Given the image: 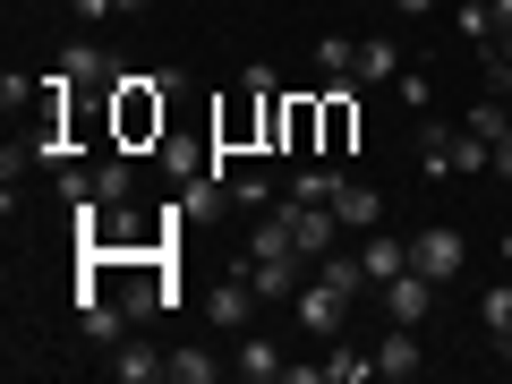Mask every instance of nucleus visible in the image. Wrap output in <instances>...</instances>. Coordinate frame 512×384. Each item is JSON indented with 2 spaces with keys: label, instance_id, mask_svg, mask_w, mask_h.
Returning a JSON list of instances; mask_svg holds the SVG:
<instances>
[{
  "label": "nucleus",
  "instance_id": "obj_1",
  "mask_svg": "<svg viewBox=\"0 0 512 384\" xmlns=\"http://www.w3.org/2000/svg\"><path fill=\"white\" fill-rule=\"evenodd\" d=\"M180 86V77H120L111 86V128H120V146H146V137H163V94Z\"/></svg>",
  "mask_w": 512,
  "mask_h": 384
},
{
  "label": "nucleus",
  "instance_id": "obj_2",
  "mask_svg": "<svg viewBox=\"0 0 512 384\" xmlns=\"http://www.w3.org/2000/svg\"><path fill=\"white\" fill-rule=\"evenodd\" d=\"M487 163H495V146L478 137L470 120H461V128L427 120V128H419V171H427V180H453V171H487Z\"/></svg>",
  "mask_w": 512,
  "mask_h": 384
},
{
  "label": "nucleus",
  "instance_id": "obj_3",
  "mask_svg": "<svg viewBox=\"0 0 512 384\" xmlns=\"http://www.w3.org/2000/svg\"><path fill=\"white\" fill-rule=\"evenodd\" d=\"M350 308H359V299H350L342 282H325V274H308V282H299V299H291V316L316 333V342H333V333L350 325Z\"/></svg>",
  "mask_w": 512,
  "mask_h": 384
},
{
  "label": "nucleus",
  "instance_id": "obj_4",
  "mask_svg": "<svg viewBox=\"0 0 512 384\" xmlns=\"http://www.w3.org/2000/svg\"><path fill=\"white\" fill-rule=\"evenodd\" d=\"M410 265H419V274H427V282H453V274H461V265H470V239H461V231H453V222H427V231H419V239H410Z\"/></svg>",
  "mask_w": 512,
  "mask_h": 384
},
{
  "label": "nucleus",
  "instance_id": "obj_5",
  "mask_svg": "<svg viewBox=\"0 0 512 384\" xmlns=\"http://www.w3.org/2000/svg\"><path fill=\"white\" fill-rule=\"evenodd\" d=\"M436 291H444V282H427L419 265H410V274H393V282H384V325H427Z\"/></svg>",
  "mask_w": 512,
  "mask_h": 384
},
{
  "label": "nucleus",
  "instance_id": "obj_6",
  "mask_svg": "<svg viewBox=\"0 0 512 384\" xmlns=\"http://www.w3.org/2000/svg\"><path fill=\"white\" fill-rule=\"evenodd\" d=\"M282 214H291V239H299V256H333V239H342V214H333V205H308V197H291Z\"/></svg>",
  "mask_w": 512,
  "mask_h": 384
},
{
  "label": "nucleus",
  "instance_id": "obj_7",
  "mask_svg": "<svg viewBox=\"0 0 512 384\" xmlns=\"http://www.w3.org/2000/svg\"><path fill=\"white\" fill-rule=\"evenodd\" d=\"M359 265H367V291H384L393 274H410V239H393V231H359Z\"/></svg>",
  "mask_w": 512,
  "mask_h": 384
},
{
  "label": "nucleus",
  "instance_id": "obj_8",
  "mask_svg": "<svg viewBox=\"0 0 512 384\" xmlns=\"http://www.w3.org/2000/svg\"><path fill=\"white\" fill-rule=\"evenodd\" d=\"M231 367H239L248 384H274V376H291V359H282V342H274V333H239Z\"/></svg>",
  "mask_w": 512,
  "mask_h": 384
},
{
  "label": "nucleus",
  "instance_id": "obj_9",
  "mask_svg": "<svg viewBox=\"0 0 512 384\" xmlns=\"http://www.w3.org/2000/svg\"><path fill=\"white\" fill-rule=\"evenodd\" d=\"M205 316H214L222 333H248V316H256V282H248V274L214 282V299H205Z\"/></svg>",
  "mask_w": 512,
  "mask_h": 384
},
{
  "label": "nucleus",
  "instance_id": "obj_10",
  "mask_svg": "<svg viewBox=\"0 0 512 384\" xmlns=\"http://www.w3.org/2000/svg\"><path fill=\"white\" fill-rule=\"evenodd\" d=\"M419 367H427L419 325H384V342H376V376H419Z\"/></svg>",
  "mask_w": 512,
  "mask_h": 384
},
{
  "label": "nucleus",
  "instance_id": "obj_11",
  "mask_svg": "<svg viewBox=\"0 0 512 384\" xmlns=\"http://www.w3.org/2000/svg\"><path fill=\"white\" fill-rule=\"evenodd\" d=\"M111 376H120V384H154V376H171V350L120 342V350H111Z\"/></svg>",
  "mask_w": 512,
  "mask_h": 384
},
{
  "label": "nucleus",
  "instance_id": "obj_12",
  "mask_svg": "<svg viewBox=\"0 0 512 384\" xmlns=\"http://www.w3.org/2000/svg\"><path fill=\"white\" fill-rule=\"evenodd\" d=\"M60 77H69V86H120V69H111L94 43H69V52H60Z\"/></svg>",
  "mask_w": 512,
  "mask_h": 384
},
{
  "label": "nucleus",
  "instance_id": "obj_13",
  "mask_svg": "<svg viewBox=\"0 0 512 384\" xmlns=\"http://www.w3.org/2000/svg\"><path fill=\"white\" fill-rule=\"evenodd\" d=\"M333 214H342L350 231H376V222H384V197H376V188H359V180H342V188H333Z\"/></svg>",
  "mask_w": 512,
  "mask_h": 384
},
{
  "label": "nucleus",
  "instance_id": "obj_14",
  "mask_svg": "<svg viewBox=\"0 0 512 384\" xmlns=\"http://www.w3.org/2000/svg\"><path fill=\"white\" fill-rule=\"evenodd\" d=\"M282 146H291V154H308V146H325V111H316L308 94H299V103L282 111Z\"/></svg>",
  "mask_w": 512,
  "mask_h": 384
},
{
  "label": "nucleus",
  "instance_id": "obj_15",
  "mask_svg": "<svg viewBox=\"0 0 512 384\" xmlns=\"http://www.w3.org/2000/svg\"><path fill=\"white\" fill-rule=\"evenodd\" d=\"M316 77H325V86H350V77H359V43L325 35V43H316Z\"/></svg>",
  "mask_w": 512,
  "mask_h": 384
},
{
  "label": "nucleus",
  "instance_id": "obj_16",
  "mask_svg": "<svg viewBox=\"0 0 512 384\" xmlns=\"http://www.w3.org/2000/svg\"><path fill=\"white\" fill-rule=\"evenodd\" d=\"M316 111H325V154H350V128H359V111H350V94H316Z\"/></svg>",
  "mask_w": 512,
  "mask_h": 384
},
{
  "label": "nucleus",
  "instance_id": "obj_17",
  "mask_svg": "<svg viewBox=\"0 0 512 384\" xmlns=\"http://www.w3.org/2000/svg\"><path fill=\"white\" fill-rule=\"evenodd\" d=\"M359 77L367 86H393V77H402V52H393L384 35H359Z\"/></svg>",
  "mask_w": 512,
  "mask_h": 384
},
{
  "label": "nucleus",
  "instance_id": "obj_18",
  "mask_svg": "<svg viewBox=\"0 0 512 384\" xmlns=\"http://www.w3.org/2000/svg\"><path fill=\"white\" fill-rule=\"evenodd\" d=\"M128 188H137V163H128V154H103V163H94V197L128 205Z\"/></svg>",
  "mask_w": 512,
  "mask_h": 384
},
{
  "label": "nucleus",
  "instance_id": "obj_19",
  "mask_svg": "<svg viewBox=\"0 0 512 384\" xmlns=\"http://www.w3.org/2000/svg\"><path fill=\"white\" fill-rule=\"evenodd\" d=\"M316 376L325 384H367L376 376V350H333V359H316Z\"/></svg>",
  "mask_w": 512,
  "mask_h": 384
},
{
  "label": "nucleus",
  "instance_id": "obj_20",
  "mask_svg": "<svg viewBox=\"0 0 512 384\" xmlns=\"http://www.w3.org/2000/svg\"><path fill=\"white\" fill-rule=\"evenodd\" d=\"M461 35H470V43H495V26H504V18H495V0H461Z\"/></svg>",
  "mask_w": 512,
  "mask_h": 384
},
{
  "label": "nucleus",
  "instance_id": "obj_21",
  "mask_svg": "<svg viewBox=\"0 0 512 384\" xmlns=\"http://www.w3.org/2000/svg\"><path fill=\"white\" fill-rule=\"evenodd\" d=\"M222 359H205V350H171V384H214Z\"/></svg>",
  "mask_w": 512,
  "mask_h": 384
},
{
  "label": "nucleus",
  "instance_id": "obj_22",
  "mask_svg": "<svg viewBox=\"0 0 512 384\" xmlns=\"http://www.w3.org/2000/svg\"><path fill=\"white\" fill-rule=\"evenodd\" d=\"M478 325H487V333H512V282H495V291L478 299Z\"/></svg>",
  "mask_w": 512,
  "mask_h": 384
},
{
  "label": "nucleus",
  "instance_id": "obj_23",
  "mask_svg": "<svg viewBox=\"0 0 512 384\" xmlns=\"http://www.w3.org/2000/svg\"><path fill=\"white\" fill-rule=\"evenodd\" d=\"M470 128H478V137H487V146H495V137H504V128H512V111H504V94H487V103L470 111Z\"/></svg>",
  "mask_w": 512,
  "mask_h": 384
},
{
  "label": "nucleus",
  "instance_id": "obj_24",
  "mask_svg": "<svg viewBox=\"0 0 512 384\" xmlns=\"http://www.w3.org/2000/svg\"><path fill=\"white\" fill-rule=\"evenodd\" d=\"M231 205H239V214H265V205H274V188L248 171V180H231Z\"/></svg>",
  "mask_w": 512,
  "mask_h": 384
},
{
  "label": "nucleus",
  "instance_id": "obj_25",
  "mask_svg": "<svg viewBox=\"0 0 512 384\" xmlns=\"http://www.w3.org/2000/svg\"><path fill=\"white\" fill-rule=\"evenodd\" d=\"M146 0H77V18H137Z\"/></svg>",
  "mask_w": 512,
  "mask_h": 384
},
{
  "label": "nucleus",
  "instance_id": "obj_26",
  "mask_svg": "<svg viewBox=\"0 0 512 384\" xmlns=\"http://www.w3.org/2000/svg\"><path fill=\"white\" fill-rule=\"evenodd\" d=\"M393 94H402L410 111H427V77H419V69H402V77H393Z\"/></svg>",
  "mask_w": 512,
  "mask_h": 384
},
{
  "label": "nucleus",
  "instance_id": "obj_27",
  "mask_svg": "<svg viewBox=\"0 0 512 384\" xmlns=\"http://www.w3.org/2000/svg\"><path fill=\"white\" fill-rule=\"evenodd\" d=\"M495 171H504V180H512V128H504V137H495Z\"/></svg>",
  "mask_w": 512,
  "mask_h": 384
},
{
  "label": "nucleus",
  "instance_id": "obj_28",
  "mask_svg": "<svg viewBox=\"0 0 512 384\" xmlns=\"http://www.w3.org/2000/svg\"><path fill=\"white\" fill-rule=\"evenodd\" d=\"M393 9H410V18H427V9H436V0H393Z\"/></svg>",
  "mask_w": 512,
  "mask_h": 384
},
{
  "label": "nucleus",
  "instance_id": "obj_29",
  "mask_svg": "<svg viewBox=\"0 0 512 384\" xmlns=\"http://www.w3.org/2000/svg\"><path fill=\"white\" fill-rule=\"evenodd\" d=\"M495 359H504V367H512V333H495Z\"/></svg>",
  "mask_w": 512,
  "mask_h": 384
},
{
  "label": "nucleus",
  "instance_id": "obj_30",
  "mask_svg": "<svg viewBox=\"0 0 512 384\" xmlns=\"http://www.w3.org/2000/svg\"><path fill=\"white\" fill-rule=\"evenodd\" d=\"M495 52H504V60H512V35H495Z\"/></svg>",
  "mask_w": 512,
  "mask_h": 384
},
{
  "label": "nucleus",
  "instance_id": "obj_31",
  "mask_svg": "<svg viewBox=\"0 0 512 384\" xmlns=\"http://www.w3.org/2000/svg\"><path fill=\"white\" fill-rule=\"evenodd\" d=\"M504 265H512V239H504Z\"/></svg>",
  "mask_w": 512,
  "mask_h": 384
}]
</instances>
